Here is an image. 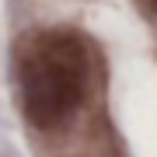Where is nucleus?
Here are the masks:
<instances>
[{"instance_id": "1", "label": "nucleus", "mask_w": 157, "mask_h": 157, "mask_svg": "<svg viewBox=\"0 0 157 157\" xmlns=\"http://www.w3.org/2000/svg\"><path fill=\"white\" fill-rule=\"evenodd\" d=\"M91 80V59L80 35L49 28L17 45V91L32 126L56 129L80 108Z\"/></svg>"}, {"instance_id": "2", "label": "nucleus", "mask_w": 157, "mask_h": 157, "mask_svg": "<svg viewBox=\"0 0 157 157\" xmlns=\"http://www.w3.org/2000/svg\"><path fill=\"white\" fill-rule=\"evenodd\" d=\"M154 4H157V0H154Z\"/></svg>"}]
</instances>
